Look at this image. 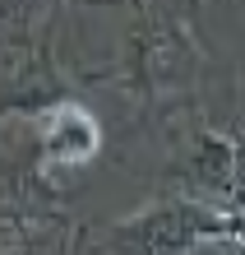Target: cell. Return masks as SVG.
I'll return each instance as SVG.
<instances>
[{
    "label": "cell",
    "mask_w": 245,
    "mask_h": 255,
    "mask_svg": "<svg viewBox=\"0 0 245 255\" xmlns=\"http://www.w3.org/2000/svg\"><path fill=\"white\" fill-rule=\"evenodd\" d=\"M208 242L245 246V214L208 200H162L125 223H111L97 242V255H190Z\"/></svg>",
    "instance_id": "1"
},
{
    "label": "cell",
    "mask_w": 245,
    "mask_h": 255,
    "mask_svg": "<svg viewBox=\"0 0 245 255\" xmlns=\"http://www.w3.org/2000/svg\"><path fill=\"white\" fill-rule=\"evenodd\" d=\"M190 74H194V42L166 14L162 19L144 14V23L130 37L120 84H130L134 98H158V93H171V88H185Z\"/></svg>",
    "instance_id": "2"
},
{
    "label": "cell",
    "mask_w": 245,
    "mask_h": 255,
    "mask_svg": "<svg viewBox=\"0 0 245 255\" xmlns=\"http://www.w3.org/2000/svg\"><path fill=\"white\" fill-rule=\"evenodd\" d=\"M102 148L97 116L74 98H60L56 107L37 116V162L42 167H83Z\"/></svg>",
    "instance_id": "3"
}]
</instances>
